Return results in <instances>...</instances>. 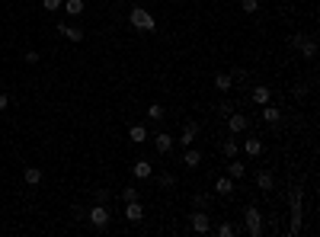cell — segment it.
<instances>
[{
	"instance_id": "11",
	"label": "cell",
	"mask_w": 320,
	"mask_h": 237,
	"mask_svg": "<svg viewBox=\"0 0 320 237\" xmlns=\"http://www.w3.org/2000/svg\"><path fill=\"white\" fill-rule=\"evenodd\" d=\"M256 186H259L263 192H269V189H272V186H275L272 170H259V173H256Z\"/></svg>"
},
{
	"instance_id": "13",
	"label": "cell",
	"mask_w": 320,
	"mask_h": 237,
	"mask_svg": "<svg viewBox=\"0 0 320 237\" xmlns=\"http://www.w3.org/2000/svg\"><path fill=\"white\" fill-rule=\"evenodd\" d=\"M125 218H128V221H141V218H144V208H141V202H128V205H125Z\"/></svg>"
},
{
	"instance_id": "27",
	"label": "cell",
	"mask_w": 320,
	"mask_h": 237,
	"mask_svg": "<svg viewBox=\"0 0 320 237\" xmlns=\"http://www.w3.org/2000/svg\"><path fill=\"white\" fill-rule=\"evenodd\" d=\"M192 205H196V208H208V205H212V199H208L205 192H198L196 199H192Z\"/></svg>"
},
{
	"instance_id": "8",
	"label": "cell",
	"mask_w": 320,
	"mask_h": 237,
	"mask_svg": "<svg viewBox=\"0 0 320 237\" xmlns=\"http://www.w3.org/2000/svg\"><path fill=\"white\" fill-rule=\"evenodd\" d=\"M154 147H157V154H170L173 151V135H167V131L154 135Z\"/></svg>"
},
{
	"instance_id": "22",
	"label": "cell",
	"mask_w": 320,
	"mask_h": 237,
	"mask_svg": "<svg viewBox=\"0 0 320 237\" xmlns=\"http://www.w3.org/2000/svg\"><path fill=\"white\" fill-rule=\"evenodd\" d=\"M214 87L221 93H228L231 87H234V80H231V74H214Z\"/></svg>"
},
{
	"instance_id": "29",
	"label": "cell",
	"mask_w": 320,
	"mask_h": 237,
	"mask_svg": "<svg viewBox=\"0 0 320 237\" xmlns=\"http://www.w3.org/2000/svg\"><path fill=\"white\" fill-rule=\"evenodd\" d=\"M291 96H295V100H304V96H307V84H295Z\"/></svg>"
},
{
	"instance_id": "9",
	"label": "cell",
	"mask_w": 320,
	"mask_h": 237,
	"mask_svg": "<svg viewBox=\"0 0 320 237\" xmlns=\"http://www.w3.org/2000/svg\"><path fill=\"white\" fill-rule=\"evenodd\" d=\"M196 138H198V122H186V125H183V135H179V145L189 147Z\"/></svg>"
},
{
	"instance_id": "12",
	"label": "cell",
	"mask_w": 320,
	"mask_h": 237,
	"mask_svg": "<svg viewBox=\"0 0 320 237\" xmlns=\"http://www.w3.org/2000/svg\"><path fill=\"white\" fill-rule=\"evenodd\" d=\"M58 32H61L64 38H71V42H84V29H80V26H58Z\"/></svg>"
},
{
	"instance_id": "32",
	"label": "cell",
	"mask_w": 320,
	"mask_h": 237,
	"mask_svg": "<svg viewBox=\"0 0 320 237\" xmlns=\"http://www.w3.org/2000/svg\"><path fill=\"white\" fill-rule=\"evenodd\" d=\"M240 7H244L247 13H256V10H259V0H240Z\"/></svg>"
},
{
	"instance_id": "3",
	"label": "cell",
	"mask_w": 320,
	"mask_h": 237,
	"mask_svg": "<svg viewBox=\"0 0 320 237\" xmlns=\"http://www.w3.org/2000/svg\"><path fill=\"white\" fill-rule=\"evenodd\" d=\"M87 218H90V224H93L96 231H106V228H109V218H112V215H109V208H106V205L93 202V208L87 212Z\"/></svg>"
},
{
	"instance_id": "20",
	"label": "cell",
	"mask_w": 320,
	"mask_h": 237,
	"mask_svg": "<svg viewBox=\"0 0 320 237\" xmlns=\"http://www.w3.org/2000/svg\"><path fill=\"white\" fill-rule=\"evenodd\" d=\"M183 164H186V167H198V164H202V154H198L196 147H186V154H183Z\"/></svg>"
},
{
	"instance_id": "10",
	"label": "cell",
	"mask_w": 320,
	"mask_h": 237,
	"mask_svg": "<svg viewBox=\"0 0 320 237\" xmlns=\"http://www.w3.org/2000/svg\"><path fill=\"white\" fill-rule=\"evenodd\" d=\"M131 173H135V180H147V176L154 173V164H151V161H135Z\"/></svg>"
},
{
	"instance_id": "6",
	"label": "cell",
	"mask_w": 320,
	"mask_h": 237,
	"mask_svg": "<svg viewBox=\"0 0 320 237\" xmlns=\"http://www.w3.org/2000/svg\"><path fill=\"white\" fill-rule=\"evenodd\" d=\"M291 42H295V48H298V52H301V55H304L307 61H311L314 55H317V42H314L311 36H295V38H291Z\"/></svg>"
},
{
	"instance_id": "35",
	"label": "cell",
	"mask_w": 320,
	"mask_h": 237,
	"mask_svg": "<svg viewBox=\"0 0 320 237\" xmlns=\"http://www.w3.org/2000/svg\"><path fill=\"white\" fill-rule=\"evenodd\" d=\"M218 112H221V115H231V112H234V103H228V100H224L221 106H218Z\"/></svg>"
},
{
	"instance_id": "24",
	"label": "cell",
	"mask_w": 320,
	"mask_h": 237,
	"mask_svg": "<svg viewBox=\"0 0 320 237\" xmlns=\"http://www.w3.org/2000/svg\"><path fill=\"white\" fill-rule=\"evenodd\" d=\"M64 10H68L71 16H80L84 13V0H64Z\"/></svg>"
},
{
	"instance_id": "23",
	"label": "cell",
	"mask_w": 320,
	"mask_h": 237,
	"mask_svg": "<svg viewBox=\"0 0 320 237\" xmlns=\"http://www.w3.org/2000/svg\"><path fill=\"white\" fill-rule=\"evenodd\" d=\"M23 176H26V186H38V183H42V170H38V167H29Z\"/></svg>"
},
{
	"instance_id": "15",
	"label": "cell",
	"mask_w": 320,
	"mask_h": 237,
	"mask_svg": "<svg viewBox=\"0 0 320 237\" xmlns=\"http://www.w3.org/2000/svg\"><path fill=\"white\" fill-rule=\"evenodd\" d=\"M244 154H247V157H259V154H263V141H259V138H247V141H244Z\"/></svg>"
},
{
	"instance_id": "5",
	"label": "cell",
	"mask_w": 320,
	"mask_h": 237,
	"mask_svg": "<svg viewBox=\"0 0 320 237\" xmlns=\"http://www.w3.org/2000/svg\"><path fill=\"white\" fill-rule=\"evenodd\" d=\"M189 224H192L196 234H208V231H212V218L205 215V208H196V215L189 218Z\"/></svg>"
},
{
	"instance_id": "19",
	"label": "cell",
	"mask_w": 320,
	"mask_h": 237,
	"mask_svg": "<svg viewBox=\"0 0 320 237\" xmlns=\"http://www.w3.org/2000/svg\"><path fill=\"white\" fill-rule=\"evenodd\" d=\"M163 115H167V109L160 106V103H151V106H147V119H151V122H163Z\"/></svg>"
},
{
	"instance_id": "21",
	"label": "cell",
	"mask_w": 320,
	"mask_h": 237,
	"mask_svg": "<svg viewBox=\"0 0 320 237\" xmlns=\"http://www.w3.org/2000/svg\"><path fill=\"white\" fill-rule=\"evenodd\" d=\"M244 173H247V167H244V164H237V157H231V164H228V176H231V180H240Z\"/></svg>"
},
{
	"instance_id": "2",
	"label": "cell",
	"mask_w": 320,
	"mask_h": 237,
	"mask_svg": "<svg viewBox=\"0 0 320 237\" xmlns=\"http://www.w3.org/2000/svg\"><path fill=\"white\" fill-rule=\"evenodd\" d=\"M128 23L135 26L138 32H154V29H157V19H154V16L147 13L144 7H131V13H128Z\"/></svg>"
},
{
	"instance_id": "25",
	"label": "cell",
	"mask_w": 320,
	"mask_h": 237,
	"mask_svg": "<svg viewBox=\"0 0 320 237\" xmlns=\"http://www.w3.org/2000/svg\"><path fill=\"white\" fill-rule=\"evenodd\" d=\"M221 151H224V157H228V161H231V157H237V151H240V145H237V141H231V138H228V141H224V147H221Z\"/></svg>"
},
{
	"instance_id": "26",
	"label": "cell",
	"mask_w": 320,
	"mask_h": 237,
	"mask_svg": "<svg viewBox=\"0 0 320 237\" xmlns=\"http://www.w3.org/2000/svg\"><path fill=\"white\" fill-rule=\"evenodd\" d=\"M234 234H237V228H234L231 221H221V224H218V237H234Z\"/></svg>"
},
{
	"instance_id": "7",
	"label": "cell",
	"mask_w": 320,
	"mask_h": 237,
	"mask_svg": "<svg viewBox=\"0 0 320 237\" xmlns=\"http://www.w3.org/2000/svg\"><path fill=\"white\" fill-rule=\"evenodd\" d=\"M247 125H250V119H247L244 112H231V115H228V128H231V135H244Z\"/></svg>"
},
{
	"instance_id": "4",
	"label": "cell",
	"mask_w": 320,
	"mask_h": 237,
	"mask_svg": "<svg viewBox=\"0 0 320 237\" xmlns=\"http://www.w3.org/2000/svg\"><path fill=\"white\" fill-rule=\"evenodd\" d=\"M244 221H247V231H250V237H263V215H259L256 205H247Z\"/></svg>"
},
{
	"instance_id": "38",
	"label": "cell",
	"mask_w": 320,
	"mask_h": 237,
	"mask_svg": "<svg viewBox=\"0 0 320 237\" xmlns=\"http://www.w3.org/2000/svg\"><path fill=\"white\" fill-rule=\"evenodd\" d=\"M7 106H10V96H7V93H0V112H3Z\"/></svg>"
},
{
	"instance_id": "36",
	"label": "cell",
	"mask_w": 320,
	"mask_h": 237,
	"mask_svg": "<svg viewBox=\"0 0 320 237\" xmlns=\"http://www.w3.org/2000/svg\"><path fill=\"white\" fill-rule=\"evenodd\" d=\"M42 7H45V10H58V7H61V0H42Z\"/></svg>"
},
{
	"instance_id": "31",
	"label": "cell",
	"mask_w": 320,
	"mask_h": 237,
	"mask_svg": "<svg viewBox=\"0 0 320 237\" xmlns=\"http://www.w3.org/2000/svg\"><path fill=\"white\" fill-rule=\"evenodd\" d=\"M71 218H74V221H84V218H87V212H84L80 205H71Z\"/></svg>"
},
{
	"instance_id": "34",
	"label": "cell",
	"mask_w": 320,
	"mask_h": 237,
	"mask_svg": "<svg viewBox=\"0 0 320 237\" xmlns=\"http://www.w3.org/2000/svg\"><path fill=\"white\" fill-rule=\"evenodd\" d=\"M173 183H176V180H173V173H160V186H163V189H170Z\"/></svg>"
},
{
	"instance_id": "30",
	"label": "cell",
	"mask_w": 320,
	"mask_h": 237,
	"mask_svg": "<svg viewBox=\"0 0 320 237\" xmlns=\"http://www.w3.org/2000/svg\"><path fill=\"white\" fill-rule=\"evenodd\" d=\"M122 199L125 202H135L138 199V189H135V186H125V189H122Z\"/></svg>"
},
{
	"instance_id": "33",
	"label": "cell",
	"mask_w": 320,
	"mask_h": 237,
	"mask_svg": "<svg viewBox=\"0 0 320 237\" xmlns=\"http://www.w3.org/2000/svg\"><path fill=\"white\" fill-rule=\"evenodd\" d=\"M23 61L26 64H38V52H36V48H29V52L23 55Z\"/></svg>"
},
{
	"instance_id": "37",
	"label": "cell",
	"mask_w": 320,
	"mask_h": 237,
	"mask_svg": "<svg viewBox=\"0 0 320 237\" xmlns=\"http://www.w3.org/2000/svg\"><path fill=\"white\" fill-rule=\"evenodd\" d=\"M231 80H247V71H244V68H237L234 74H231Z\"/></svg>"
},
{
	"instance_id": "18",
	"label": "cell",
	"mask_w": 320,
	"mask_h": 237,
	"mask_svg": "<svg viewBox=\"0 0 320 237\" xmlns=\"http://www.w3.org/2000/svg\"><path fill=\"white\" fill-rule=\"evenodd\" d=\"M214 189L221 192V196H231V192H234V180H231V176H218V180H214Z\"/></svg>"
},
{
	"instance_id": "1",
	"label": "cell",
	"mask_w": 320,
	"mask_h": 237,
	"mask_svg": "<svg viewBox=\"0 0 320 237\" xmlns=\"http://www.w3.org/2000/svg\"><path fill=\"white\" fill-rule=\"evenodd\" d=\"M301 199H304V192H301V186H291L288 192V205H291V228L288 234H301V221H304V208H301Z\"/></svg>"
},
{
	"instance_id": "14",
	"label": "cell",
	"mask_w": 320,
	"mask_h": 237,
	"mask_svg": "<svg viewBox=\"0 0 320 237\" xmlns=\"http://www.w3.org/2000/svg\"><path fill=\"white\" fill-rule=\"evenodd\" d=\"M128 138H131V145H144L147 141V125H131Z\"/></svg>"
},
{
	"instance_id": "16",
	"label": "cell",
	"mask_w": 320,
	"mask_h": 237,
	"mask_svg": "<svg viewBox=\"0 0 320 237\" xmlns=\"http://www.w3.org/2000/svg\"><path fill=\"white\" fill-rule=\"evenodd\" d=\"M250 100H253V103H259V106H266V103L272 100V90H269V87H256V90L250 93Z\"/></svg>"
},
{
	"instance_id": "28",
	"label": "cell",
	"mask_w": 320,
	"mask_h": 237,
	"mask_svg": "<svg viewBox=\"0 0 320 237\" xmlns=\"http://www.w3.org/2000/svg\"><path fill=\"white\" fill-rule=\"evenodd\" d=\"M106 199H109V189H93V202L106 205Z\"/></svg>"
},
{
	"instance_id": "17",
	"label": "cell",
	"mask_w": 320,
	"mask_h": 237,
	"mask_svg": "<svg viewBox=\"0 0 320 237\" xmlns=\"http://www.w3.org/2000/svg\"><path fill=\"white\" fill-rule=\"evenodd\" d=\"M259 112H263V122H266V125H275L279 119H282V112H279L275 106H269V103H266L263 109H259Z\"/></svg>"
}]
</instances>
